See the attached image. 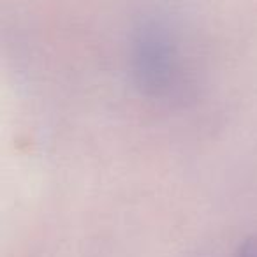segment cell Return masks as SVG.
Returning <instances> with one entry per match:
<instances>
[{"mask_svg":"<svg viewBox=\"0 0 257 257\" xmlns=\"http://www.w3.org/2000/svg\"><path fill=\"white\" fill-rule=\"evenodd\" d=\"M133 65L141 88L168 93L178 79V53L168 30L157 23L141 27L133 43Z\"/></svg>","mask_w":257,"mask_h":257,"instance_id":"6da1fadb","label":"cell"},{"mask_svg":"<svg viewBox=\"0 0 257 257\" xmlns=\"http://www.w3.org/2000/svg\"><path fill=\"white\" fill-rule=\"evenodd\" d=\"M236 257H257V238H252L245 241L238 250Z\"/></svg>","mask_w":257,"mask_h":257,"instance_id":"7a4b0ae2","label":"cell"}]
</instances>
